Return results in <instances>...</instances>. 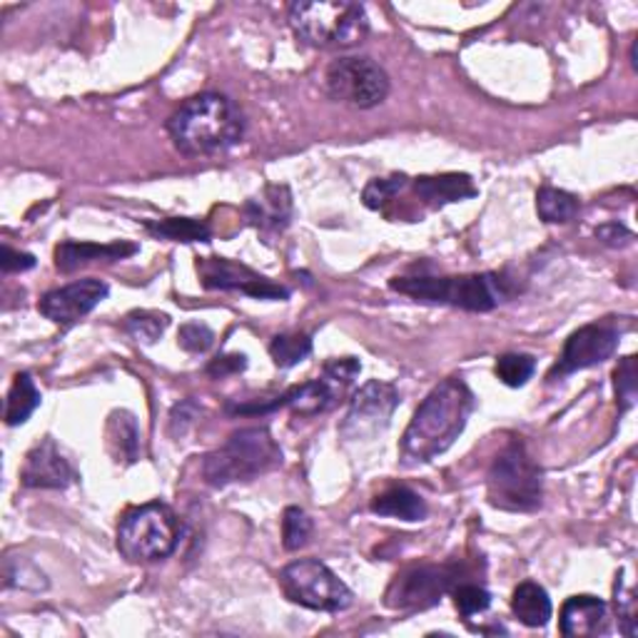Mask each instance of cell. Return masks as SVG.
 Masks as SVG:
<instances>
[{"label": "cell", "instance_id": "2", "mask_svg": "<svg viewBox=\"0 0 638 638\" xmlns=\"http://www.w3.org/2000/svg\"><path fill=\"white\" fill-rule=\"evenodd\" d=\"M172 145L188 157L220 155L244 135V116L227 95L203 93L180 105L168 120Z\"/></svg>", "mask_w": 638, "mask_h": 638}, {"label": "cell", "instance_id": "6", "mask_svg": "<svg viewBox=\"0 0 638 638\" xmlns=\"http://www.w3.org/2000/svg\"><path fill=\"white\" fill-rule=\"evenodd\" d=\"M489 502L502 511H534L544 499L541 469L519 440L506 444L486 477Z\"/></svg>", "mask_w": 638, "mask_h": 638}, {"label": "cell", "instance_id": "24", "mask_svg": "<svg viewBox=\"0 0 638 638\" xmlns=\"http://www.w3.org/2000/svg\"><path fill=\"white\" fill-rule=\"evenodd\" d=\"M38 407H40V392H38V387H35L33 377L28 372L17 374L11 392H8L5 424L8 426L25 424Z\"/></svg>", "mask_w": 638, "mask_h": 638}, {"label": "cell", "instance_id": "8", "mask_svg": "<svg viewBox=\"0 0 638 638\" xmlns=\"http://www.w3.org/2000/svg\"><path fill=\"white\" fill-rule=\"evenodd\" d=\"M279 587L292 604L312 611H327V614L349 609L354 599L347 583L317 558H300V562L285 566L279 574Z\"/></svg>", "mask_w": 638, "mask_h": 638}, {"label": "cell", "instance_id": "3", "mask_svg": "<svg viewBox=\"0 0 638 638\" xmlns=\"http://www.w3.org/2000/svg\"><path fill=\"white\" fill-rule=\"evenodd\" d=\"M287 21L297 38L312 48L347 50L364 43L370 35V21L360 3L349 0H314L292 3Z\"/></svg>", "mask_w": 638, "mask_h": 638}, {"label": "cell", "instance_id": "38", "mask_svg": "<svg viewBox=\"0 0 638 638\" xmlns=\"http://www.w3.org/2000/svg\"><path fill=\"white\" fill-rule=\"evenodd\" d=\"M597 238L604 244H609V248H626V244L634 242V232L626 230V227L618 222H609L599 227Z\"/></svg>", "mask_w": 638, "mask_h": 638}, {"label": "cell", "instance_id": "16", "mask_svg": "<svg viewBox=\"0 0 638 638\" xmlns=\"http://www.w3.org/2000/svg\"><path fill=\"white\" fill-rule=\"evenodd\" d=\"M140 248L133 242H63L56 248V267L60 273H75L85 265H95V262H118L125 257H133Z\"/></svg>", "mask_w": 638, "mask_h": 638}, {"label": "cell", "instance_id": "31", "mask_svg": "<svg viewBox=\"0 0 638 638\" xmlns=\"http://www.w3.org/2000/svg\"><path fill=\"white\" fill-rule=\"evenodd\" d=\"M407 188V174H392V178H377L362 192V203L370 209H382Z\"/></svg>", "mask_w": 638, "mask_h": 638}, {"label": "cell", "instance_id": "12", "mask_svg": "<svg viewBox=\"0 0 638 638\" xmlns=\"http://www.w3.org/2000/svg\"><path fill=\"white\" fill-rule=\"evenodd\" d=\"M618 337H622V332H618V327L611 320L593 322V325L576 329L574 335L566 339L564 352L558 357L552 374H549V380L569 377L574 372L589 370V366L606 362L609 357L616 352Z\"/></svg>", "mask_w": 638, "mask_h": 638}, {"label": "cell", "instance_id": "22", "mask_svg": "<svg viewBox=\"0 0 638 638\" xmlns=\"http://www.w3.org/2000/svg\"><path fill=\"white\" fill-rule=\"evenodd\" d=\"M332 401H335V384H329L327 380H314L292 387L287 395L279 397V407H290L300 417H314L329 409Z\"/></svg>", "mask_w": 638, "mask_h": 638}, {"label": "cell", "instance_id": "34", "mask_svg": "<svg viewBox=\"0 0 638 638\" xmlns=\"http://www.w3.org/2000/svg\"><path fill=\"white\" fill-rule=\"evenodd\" d=\"M616 395H618V405H622L624 412L634 407V401H636V357H626V360L618 364Z\"/></svg>", "mask_w": 638, "mask_h": 638}, {"label": "cell", "instance_id": "18", "mask_svg": "<svg viewBox=\"0 0 638 638\" xmlns=\"http://www.w3.org/2000/svg\"><path fill=\"white\" fill-rule=\"evenodd\" d=\"M244 213H248V220L257 225L260 230L267 232H279L290 225L292 217V195L285 185H269L265 188L260 197L250 200L244 205Z\"/></svg>", "mask_w": 638, "mask_h": 638}, {"label": "cell", "instance_id": "39", "mask_svg": "<svg viewBox=\"0 0 638 638\" xmlns=\"http://www.w3.org/2000/svg\"><path fill=\"white\" fill-rule=\"evenodd\" d=\"M197 414V407L192 405V401H182V405H178L172 409L170 414V432L172 436H182L188 432V426L192 424V419H195Z\"/></svg>", "mask_w": 638, "mask_h": 638}, {"label": "cell", "instance_id": "35", "mask_svg": "<svg viewBox=\"0 0 638 638\" xmlns=\"http://www.w3.org/2000/svg\"><path fill=\"white\" fill-rule=\"evenodd\" d=\"M362 372V364L354 360V357H342V360H332L325 364V380L329 384H339V389L347 387L349 382H352L357 374Z\"/></svg>", "mask_w": 638, "mask_h": 638}, {"label": "cell", "instance_id": "4", "mask_svg": "<svg viewBox=\"0 0 638 638\" xmlns=\"http://www.w3.org/2000/svg\"><path fill=\"white\" fill-rule=\"evenodd\" d=\"M282 465V449L277 447L265 426H248L227 436L222 447L209 452L203 461L207 484L230 486L238 482H252L267 471Z\"/></svg>", "mask_w": 638, "mask_h": 638}, {"label": "cell", "instance_id": "19", "mask_svg": "<svg viewBox=\"0 0 638 638\" xmlns=\"http://www.w3.org/2000/svg\"><path fill=\"white\" fill-rule=\"evenodd\" d=\"M414 192L426 205H449L461 203V200L477 197V185L465 172H447V174H424L414 180Z\"/></svg>", "mask_w": 638, "mask_h": 638}, {"label": "cell", "instance_id": "13", "mask_svg": "<svg viewBox=\"0 0 638 638\" xmlns=\"http://www.w3.org/2000/svg\"><path fill=\"white\" fill-rule=\"evenodd\" d=\"M197 273L207 290H238L242 294L255 297V300H287L290 297L287 287L262 277L248 265L225 257L197 260Z\"/></svg>", "mask_w": 638, "mask_h": 638}, {"label": "cell", "instance_id": "30", "mask_svg": "<svg viewBox=\"0 0 638 638\" xmlns=\"http://www.w3.org/2000/svg\"><path fill=\"white\" fill-rule=\"evenodd\" d=\"M312 519L300 506H287L282 514V544L287 552H300L312 537Z\"/></svg>", "mask_w": 638, "mask_h": 638}, {"label": "cell", "instance_id": "36", "mask_svg": "<svg viewBox=\"0 0 638 638\" xmlns=\"http://www.w3.org/2000/svg\"><path fill=\"white\" fill-rule=\"evenodd\" d=\"M244 366H248V357L244 354H225V357H217V360L209 362L207 374L215 380H222V377H227V374L242 372Z\"/></svg>", "mask_w": 638, "mask_h": 638}, {"label": "cell", "instance_id": "5", "mask_svg": "<svg viewBox=\"0 0 638 638\" xmlns=\"http://www.w3.org/2000/svg\"><path fill=\"white\" fill-rule=\"evenodd\" d=\"M182 527L168 504L151 502L122 514L118 523V552L130 564H155L174 554Z\"/></svg>", "mask_w": 638, "mask_h": 638}, {"label": "cell", "instance_id": "21", "mask_svg": "<svg viewBox=\"0 0 638 638\" xmlns=\"http://www.w3.org/2000/svg\"><path fill=\"white\" fill-rule=\"evenodd\" d=\"M372 511L380 517L401 519V521H422L426 517V504L422 496L407 486H392L387 492L374 496Z\"/></svg>", "mask_w": 638, "mask_h": 638}, {"label": "cell", "instance_id": "11", "mask_svg": "<svg viewBox=\"0 0 638 638\" xmlns=\"http://www.w3.org/2000/svg\"><path fill=\"white\" fill-rule=\"evenodd\" d=\"M457 581L454 566H414L399 574L387 589V606L395 611H424L440 604V599Z\"/></svg>", "mask_w": 638, "mask_h": 638}, {"label": "cell", "instance_id": "33", "mask_svg": "<svg viewBox=\"0 0 638 638\" xmlns=\"http://www.w3.org/2000/svg\"><path fill=\"white\" fill-rule=\"evenodd\" d=\"M180 347L192 354H203L209 347L215 345V332L207 325H200V322H190V325L180 327L178 335Z\"/></svg>", "mask_w": 638, "mask_h": 638}, {"label": "cell", "instance_id": "28", "mask_svg": "<svg viewBox=\"0 0 638 638\" xmlns=\"http://www.w3.org/2000/svg\"><path fill=\"white\" fill-rule=\"evenodd\" d=\"M310 352L312 339L308 335H300V332H294V335H277L273 342H269V357H273L275 364L282 366V370L308 360Z\"/></svg>", "mask_w": 638, "mask_h": 638}, {"label": "cell", "instance_id": "29", "mask_svg": "<svg viewBox=\"0 0 638 638\" xmlns=\"http://www.w3.org/2000/svg\"><path fill=\"white\" fill-rule=\"evenodd\" d=\"M496 377H499L506 387H523L537 372V360L531 354H502L494 366Z\"/></svg>", "mask_w": 638, "mask_h": 638}, {"label": "cell", "instance_id": "27", "mask_svg": "<svg viewBox=\"0 0 638 638\" xmlns=\"http://www.w3.org/2000/svg\"><path fill=\"white\" fill-rule=\"evenodd\" d=\"M168 325H170L168 314L143 310V312H130L125 322H122V329H125L128 335L140 345H155L157 339L162 337V332L168 329Z\"/></svg>", "mask_w": 638, "mask_h": 638}, {"label": "cell", "instance_id": "23", "mask_svg": "<svg viewBox=\"0 0 638 638\" xmlns=\"http://www.w3.org/2000/svg\"><path fill=\"white\" fill-rule=\"evenodd\" d=\"M108 449L116 461L135 465L140 457V432L130 412H112L108 422Z\"/></svg>", "mask_w": 638, "mask_h": 638}, {"label": "cell", "instance_id": "26", "mask_svg": "<svg viewBox=\"0 0 638 638\" xmlns=\"http://www.w3.org/2000/svg\"><path fill=\"white\" fill-rule=\"evenodd\" d=\"M579 197L558 188H541L537 195V213L544 222H569L579 215Z\"/></svg>", "mask_w": 638, "mask_h": 638}, {"label": "cell", "instance_id": "37", "mask_svg": "<svg viewBox=\"0 0 638 638\" xmlns=\"http://www.w3.org/2000/svg\"><path fill=\"white\" fill-rule=\"evenodd\" d=\"M0 267H3L5 275L25 273V269L35 267V257L28 255V252H17L13 248H8V244H3V257H0Z\"/></svg>", "mask_w": 638, "mask_h": 638}, {"label": "cell", "instance_id": "15", "mask_svg": "<svg viewBox=\"0 0 638 638\" xmlns=\"http://www.w3.org/2000/svg\"><path fill=\"white\" fill-rule=\"evenodd\" d=\"M21 482L28 489H68L75 482V469L60 454L58 444L46 440L25 457Z\"/></svg>", "mask_w": 638, "mask_h": 638}, {"label": "cell", "instance_id": "14", "mask_svg": "<svg viewBox=\"0 0 638 638\" xmlns=\"http://www.w3.org/2000/svg\"><path fill=\"white\" fill-rule=\"evenodd\" d=\"M110 287L103 279H81V282L65 285L43 297L38 310L56 325L70 327L91 314L108 297Z\"/></svg>", "mask_w": 638, "mask_h": 638}, {"label": "cell", "instance_id": "7", "mask_svg": "<svg viewBox=\"0 0 638 638\" xmlns=\"http://www.w3.org/2000/svg\"><path fill=\"white\" fill-rule=\"evenodd\" d=\"M389 287L417 302L449 304L467 312H492L502 302V282L496 275L465 277H397Z\"/></svg>", "mask_w": 638, "mask_h": 638}, {"label": "cell", "instance_id": "20", "mask_svg": "<svg viewBox=\"0 0 638 638\" xmlns=\"http://www.w3.org/2000/svg\"><path fill=\"white\" fill-rule=\"evenodd\" d=\"M511 611H514V616H517L519 622L529 628L546 626L549 618H552V614H554L552 599H549L546 589L539 587V583H534V581H523V583H519L517 589H514Z\"/></svg>", "mask_w": 638, "mask_h": 638}, {"label": "cell", "instance_id": "32", "mask_svg": "<svg viewBox=\"0 0 638 638\" xmlns=\"http://www.w3.org/2000/svg\"><path fill=\"white\" fill-rule=\"evenodd\" d=\"M454 606L465 618H471L477 614H484L492 604V593H489L484 587H479V583H459V587H454Z\"/></svg>", "mask_w": 638, "mask_h": 638}, {"label": "cell", "instance_id": "9", "mask_svg": "<svg viewBox=\"0 0 638 638\" xmlns=\"http://www.w3.org/2000/svg\"><path fill=\"white\" fill-rule=\"evenodd\" d=\"M325 85L329 98L352 108H377L389 95V75L372 58H339L327 68Z\"/></svg>", "mask_w": 638, "mask_h": 638}, {"label": "cell", "instance_id": "25", "mask_svg": "<svg viewBox=\"0 0 638 638\" xmlns=\"http://www.w3.org/2000/svg\"><path fill=\"white\" fill-rule=\"evenodd\" d=\"M145 230L155 234V238L172 242H207L213 238L209 225L195 220V217H168V220L145 222Z\"/></svg>", "mask_w": 638, "mask_h": 638}, {"label": "cell", "instance_id": "17", "mask_svg": "<svg viewBox=\"0 0 638 638\" xmlns=\"http://www.w3.org/2000/svg\"><path fill=\"white\" fill-rule=\"evenodd\" d=\"M558 626L566 638L606 634L609 609L597 597H571L562 609V624Z\"/></svg>", "mask_w": 638, "mask_h": 638}, {"label": "cell", "instance_id": "10", "mask_svg": "<svg viewBox=\"0 0 638 638\" xmlns=\"http://www.w3.org/2000/svg\"><path fill=\"white\" fill-rule=\"evenodd\" d=\"M399 407V392L395 384L372 380L349 401L347 417L339 434L349 442H370L387 430L392 414Z\"/></svg>", "mask_w": 638, "mask_h": 638}, {"label": "cell", "instance_id": "1", "mask_svg": "<svg viewBox=\"0 0 638 638\" xmlns=\"http://www.w3.org/2000/svg\"><path fill=\"white\" fill-rule=\"evenodd\" d=\"M471 412H474V395L465 380L449 377L436 384L401 436V459L407 465H426L440 457L467 430Z\"/></svg>", "mask_w": 638, "mask_h": 638}]
</instances>
